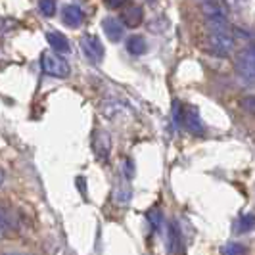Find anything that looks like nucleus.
<instances>
[{
  "label": "nucleus",
  "instance_id": "1",
  "mask_svg": "<svg viewBox=\"0 0 255 255\" xmlns=\"http://www.w3.org/2000/svg\"><path fill=\"white\" fill-rule=\"evenodd\" d=\"M202 10L205 13L207 25H209V40H211V50L217 56H229L234 48V37L229 27V21L215 0H200Z\"/></svg>",
  "mask_w": 255,
  "mask_h": 255
},
{
  "label": "nucleus",
  "instance_id": "2",
  "mask_svg": "<svg viewBox=\"0 0 255 255\" xmlns=\"http://www.w3.org/2000/svg\"><path fill=\"white\" fill-rule=\"evenodd\" d=\"M40 65H42V71L46 75L56 77V79H65V77H69V73H71L69 64L65 62L58 52H44L40 56Z\"/></svg>",
  "mask_w": 255,
  "mask_h": 255
},
{
  "label": "nucleus",
  "instance_id": "3",
  "mask_svg": "<svg viewBox=\"0 0 255 255\" xmlns=\"http://www.w3.org/2000/svg\"><path fill=\"white\" fill-rule=\"evenodd\" d=\"M236 71L246 83L255 81V44H250L240 52L236 60Z\"/></svg>",
  "mask_w": 255,
  "mask_h": 255
},
{
  "label": "nucleus",
  "instance_id": "4",
  "mask_svg": "<svg viewBox=\"0 0 255 255\" xmlns=\"http://www.w3.org/2000/svg\"><path fill=\"white\" fill-rule=\"evenodd\" d=\"M81 48L85 52V56L89 58L92 64H100L104 60V46L102 40L94 35H85L81 38Z\"/></svg>",
  "mask_w": 255,
  "mask_h": 255
},
{
  "label": "nucleus",
  "instance_id": "5",
  "mask_svg": "<svg viewBox=\"0 0 255 255\" xmlns=\"http://www.w3.org/2000/svg\"><path fill=\"white\" fill-rule=\"evenodd\" d=\"M182 127L186 128L188 132H192V134H204L205 132L204 121L200 117V112L194 106H186L182 110Z\"/></svg>",
  "mask_w": 255,
  "mask_h": 255
},
{
  "label": "nucleus",
  "instance_id": "6",
  "mask_svg": "<svg viewBox=\"0 0 255 255\" xmlns=\"http://www.w3.org/2000/svg\"><path fill=\"white\" fill-rule=\"evenodd\" d=\"M94 152L98 155V159H108V155L112 152V138L106 130H98L94 134Z\"/></svg>",
  "mask_w": 255,
  "mask_h": 255
},
{
  "label": "nucleus",
  "instance_id": "7",
  "mask_svg": "<svg viewBox=\"0 0 255 255\" xmlns=\"http://www.w3.org/2000/svg\"><path fill=\"white\" fill-rule=\"evenodd\" d=\"M46 40H48V44L52 46V50L58 52V54H67V52L71 50L67 37H64V35L58 33V31H48V33H46Z\"/></svg>",
  "mask_w": 255,
  "mask_h": 255
},
{
  "label": "nucleus",
  "instance_id": "8",
  "mask_svg": "<svg viewBox=\"0 0 255 255\" xmlns=\"http://www.w3.org/2000/svg\"><path fill=\"white\" fill-rule=\"evenodd\" d=\"M130 200H132V190H130V184H128V180H123V182H117L114 188V202L117 205H121V207H125V205L130 204Z\"/></svg>",
  "mask_w": 255,
  "mask_h": 255
},
{
  "label": "nucleus",
  "instance_id": "9",
  "mask_svg": "<svg viewBox=\"0 0 255 255\" xmlns=\"http://www.w3.org/2000/svg\"><path fill=\"white\" fill-rule=\"evenodd\" d=\"M102 29L104 33H106V37L110 38L112 42H117V40H121V37H123V25L115 17H106L102 21Z\"/></svg>",
  "mask_w": 255,
  "mask_h": 255
},
{
  "label": "nucleus",
  "instance_id": "10",
  "mask_svg": "<svg viewBox=\"0 0 255 255\" xmlns=\"http://www.w3.org/2000/svg\"><path fill=\"white\" fill-rule=\"evenodd\" d=\"M64 23L67 27H79L83 23V12L75 4H67L64 8Z\"/></svg>",
  "mask_w": 255,
  "mask_h": 255
},
{
  "label": "nucleus",
  "instance_id": "11",
  "mask_svg": "<svg viewBox=\"0 0 255 255\" xmlns=\"http://www.w3.org/2000/svg\"><path fill=\"white\" fill-rule=\"evenodd\" d=\"M254 229H255V215H252V213H246L242 217H238L236 223H234V227H232L234 234H246V232H250V230Z\"/></svg>",
  "mask_w": 255,
  "mask_h": 255
},
{
  "label": "nucleus",
  "instance_id": "12",
  "mask_svg": "<svg viewBox=\"0 0 255 255\" xmlns=\"http://www.w3.org/2000/svg\"><path fill=\"white\" fill-rule=\"evenodd\" d=\"M121 19L128 27H138L142 21V10L138 6H128V10H125L121 15Z\"/></svg>",
  "mask_w": 255,
  "mask_h": 255
},
{
  "label": "nucleus",
  "instance_id": "13",
  "mask_svg": "<svg viewBox=\"0 0 255 255\" xmlns=\"http://www.w3.org/2000/svg\"><path fill=\"white\" fill-rule=\"evenodd\" d=\"M167 244H169V252L171 254H177L180 248V232L179 227L175 223H171L167 227Z\"/></svg>",
  "mask_w": 255,
  "mask_h": 255
},
{
  "label": "nucleus",
  "instance_id": "14",
  "mask_svg": "<svg viewBox=\"0 0 255 255\" xmlns=\"http://www.w3.org/2000/svg\"><path fill=\"white\" fill-rule=\"evenodd\" d=\"M146 40L144 37L140 35H132V37H128L127 40V52L128 54H132V56H142L144 52H146Z\"/></svg>",
  "mask_w": 255,
  "mask_h": 255
},
{
  "label": "nucleus",
  "instance_id": "15",
  "mask_svg": "<svg viewBox=\"0 0 255 255\" xmlns=\"http://www.w3.org/2000/svg\"><path fill=\"white\" fill-rule=\"evenodd\" d=\"M221 255H248V248L240 242H229L221 248Z\"/></svg>",
  "mask_w": 255,
  "mask_h": 255
},
{
  "label": "nucleus",
  "instance_id": "16",
  "mask_svg": "<svg viewBox=\"0 0 255 255\" xmlns=\"http://www.w3.org/2000/svg\"><path fill=\"white\" fill-rule=\"evenodd\" d=\"M146 219H148V223H150L152 230L157 232V230L163 229V215H161L159 209H150V211L146 213Z\"/></svg>",
  "mask_w": 255,
  "mask_h": 255
},
{
  "label": "nucleus",
  "instance_id": "17",
  "mask_svg": "<svg viewBox=\"0 0 255 255\" xmlns=\"http://www.w3.org/2000/svg\"><path fill=\"white\" fill-rule=\"evenodd\" d=\"M38 8H40L42 15L52 17V15L56 13V0H40V2H38Z\"/></svg>",
  "mask_w": 255,
  "mask_h": 255
},
{
  "label": "nucleus",
  "instance_id": "18",
  "mask_svg": "<svg viewBox=\"0 0 255 255\" xmlns=\"http://www.w3.org/2000/svg\"><path fill=\"white\" fill-rule=\"evenodd\" d=\"M240 106H242L244 112H248V114H254L255 115V96H244L242 100H240Z\"/></svg>",
  "mask_w": 255,
  "mask_h": 255
},
{
  "label": "nucleus",
  "instance_id": "19",
  "mask_svg": "<svg viewBox=\"0 0 255 255\" xmlns=\"http://www.w3.org/2000/svg\"><path fill=\"white\" fill-rule=\"evenodd\" d=\"M123 175H125L127 180H130L134 177V163H132V159H128V157L123 159Z\"/></svg>",
  "mask_w": 255,
  "mask_h": 255
},
{
  "label": "nucleus",
  "instance_id": "20",
  "mask_svg": "<svg viewBox=\"0 0 255 255\" xmlns=\"http://www.w3.org/2000/svg\"><path fill=\"white\" fill-rule=\"evenodd\" d=\"M106 2V6H110V8H121L127 0H104Z\"/></svg>",
  "mask_w": 255,
  "mask_h": 255
},
{
  "label": "nucleus",
  "instance_id": "21",
  "mask_svg": "<svg viewBox=\"0 0 255 255\" xmlns=\"http://www.w3.org/2000/svg\"><path fill=\"white\" fill-rule=\"evenodd\" d=\"M6 229H8V221H6V217H4V215H2V211H0V238L4 236Z\"/></svg>",
  "mask_w": 255,
  "mask_h": 255
},
{
  "label": "nucleus",
  "instance_id": "22",
  "mask_svg": "<svg viewBox=\"0 0 255 255\" xmlns=\"http://www.w3.org/2000/svg\"><path fill=\"white\" fill-rule=\"evenodd\" d=\"M2 182H4V171L0 169V186H2Z\"/></svg>",
  "mask_w": 255,
  "mask_h": 255
},
{
  "label": "nucleus",
  "instance_id": "23",
  "mask_svg": "<svg viewBox=\"0 0 255 255\" xmlns=\"http://www.w3.org/2000/svg\"><path fill=\"white\" fill-rule=\"evenodd\" d=\"M4 255H21V254H4Z\"/></svg>",
  "mask_w": 255,
  "mask_h": 255
}]
</instances>
